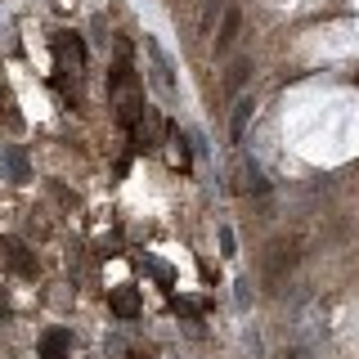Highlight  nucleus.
<instances>
[{
  "label": "nucleus",
  "mask_w": 359,
  "mask_h": 359,
  "mask_svg": "<svg viewBox=\"0 0 359 359\" xmlns=\"http://www.w3.org/2000/svg\"><path fill=\"white\" fill-rule=\"evenodd\" d=\"M0 314H9V301L5 297H0Z\"/></svg>",
  "instance_id": "6e6552de"
},
{
  "label": "nucleus",
  "mask_w": 359,
  "mask_h": 359,
  "mask_svg": "<svg viewBox=\"0 0 359 359\" xmlns=\"http://www.w3.org/2000/svg\"><path fill=\"white\" fill-rule=\"evenodd\" d=\"M292 265H297V243H274V247H269V261H265V278L278 283Z\"/></svg>",
  "instance_id": "f257e3e1"
},
{
  "label": "nucleus",
  "mask_w": 359,
  "mask_h": 359,
  "mask_svg": "<svg viewBox=\"0 0 359 359\" xmlns=\"http://www.w3.org/2000/svg\"><path fill=\"white\" fill-rule=\"evenodd\" d=\"M108 306H112V314H121V319H135V314H140V292L117 287V292H108Z\"/></svg>",
  "instance_id": "7ed1b4c3"
},
{
  "label": "nucleus",
  "mask_w": 359,
  "mask_h": 359,
  "mask_svg": "<svg viewBox=\"0 0 359 359\" xmlns=\"http://www.w3.org/2000/svg\"><path fill=\"white\" fill-rule=\"evenodd\" d=\"M247 112H252V104H238V112H233V140H243V126H247Z\"/></svg>",
  "instance_id": "0eeeda50"
},
{
  "label": "nucleus",
  "mask_w": 359,
  "mask_h": 359,
  "mask_svg": "<svg viewBox=\"0 0 359 359\" xmlns=\"http://www.w3.org/2000/svg\"><path fill=\"white\" fill-rule=\"evenodd\" d=\"M67 346H72V337H67V332H45L41 359H67Z\"/></svg>",
  "instance_id": "39448f33"
},
{
  "label": "nucleus",
  "mask_w": 359,
  "mask_h": 359,
  "mask_svg": "<svg viewBox=\"0 0 359 359\" xmlns=\"http://www.w3.org/2000/svg\"><path fill=\"white\" fill-rule=\"evenodd\" d=\"M0 252H5V265L14 269L18 278H36V261L27 256V247H22L18 238H5V243H0Z\"/></svg>",
  "instance_id": "f03ea898"
},
{
  "label": "nucleus",
  "mask_w": 359,
  "mask_h": 359,
  "mask_svg": "<svg viewBox=\"0 0 359 359\" xmlns=\"http://www.w3.org/2000/svg\"><path fill=\"white\" fill-rule=\"evenodd\" d=\"M233 36H238V14H229V18H224V27H220V50H229V45H233Z\"/></svg>",
  "instance_id": "423d86ee"
},
{
  "label": "nucleus",
  "mask_w": 359,
  "mask_h": 359,
  "mask_svg": "<svg viewBox=\"0 0 359 359\" xmlns=\"http://www.w3.org/2000/svg\"><path fill=\"white\" fill-rule=\"evenodd\" d=\"M54 54H59V59H72L76 67L86 63V45H81L76 32H59V36H54Z\"/></svg>",
  "instance_id": "20e7f679"
}]
</instances>
